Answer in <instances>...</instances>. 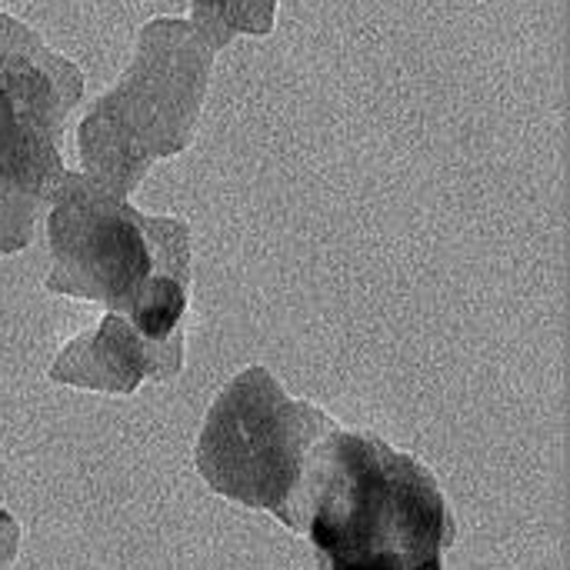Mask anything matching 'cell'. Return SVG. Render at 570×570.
I'll return each instance as SVG.
<instances>
[{
    "mask_svg": "<svg viewBox=\"0 0 570 570\" xmlns=\"http://www.w3.org/2000/svg\"><path fill=\"white\" fill-rule=\"evenodd\" d=\"M40 207H47L37 197H10L0 200V257L7 254H20L23 247H30L33 234H37V214Z\"/></svg>",
    "mask_w": 570,
    "mask_h": 570,
    "instance_id": "9",
    "label": "cell"
},
{
    "mask_svg": "<svg viewBox=\"0 0 570 570\" xmlns=\"http://www.w3.org/2000/svg\"><path fill=\"white\" fill-rule=\"evenodd\" d=\"M287 531L311 541L321 570L424 568L444 561L458 541V521L431 468L377 434L344 428L314 448Z\"/></svg>",
    "mask_w": 570,
    "mask_h": 570,
    "instance_id": "1",
    "label": "cell"
},
{
    "mask_svg": "<svg viewBox=\"0 0 570 570\" xmlns=\"http://www.w3.org/2000/svg\"><path fill=\"white\" fill-rule=\"evenodd\" d=\"M210 60L214 50L190 20H150L124 80L97 97L77 127L80 170L130 197L154 160L187 150L197 134Z\"/></svg>",
    "mask_w": 570,
    "mask_h": 570,
    "instance_id": "3",
    "label": "cell"
},
{
    "mask_svg": "<svg viewBox=\"0 0 570 570\" xmlns=\"http://www.w3.org/2000/svg\"><path fill=\"white\" fill-rule=\"evenodd\" d=\"M0 87L53 137H63L83 94L77 63L53 53L23 20L0 13Z\"/></svg>",
    "mask_w": 570,
    "mask_h": 570,
    "instance_id": "6",
    "label": "cell"
},
{
    "mask_svg": "<svg viewBox=\"0 0 570 570\" xmlns=\"http://www.w3.org/2000/svg\"><path fill=\"white\" fill-rule=\"evenodd\" d=\"M277 0H190V27L217 53L237 33H271Z\"/></svg>",
    "mask_w": 570,
    "mask_h": 570,
    "instance_id": "8",
    "label": "cell"
},
{
    "mask_svg": "<svg viewBox=\"0 0 570 570\" xmlns=\"http://www.w3.org/2000/svg\"><path fill=\"white\" fill-rule=\"evenodd\" d=\"M331 570H407V568H387V564H347V568H331ZM411 570H444V561H431L424 568H411Z\"/></svg>",
    "mask_w": 570,
    "mask_h": 570,
    "instance_id": "11",
    "label": "cell"
},
{
    "mask_svg": "<svg viewBox=\"0 0 570 570\" xmlns=\"http://www.w3.org/2000/svg\"><path fill=\"white\" fill-rule=\"evenodd\" d=\"M67 167L60 137L37 124L3 87H0V200L37 197L50 204Z\"/></svg>",
    "mask_w": 570,
    "mask_h": 570,
    "instance_id": "7",
    "label": "cell"
},
{
    "mask_svg": "<svg viewBox=\"0 0 570 570\" xmlns=\"http://www.w3.org/2000/svg\"><path fill=\"white\" fill-rule=\"evenodd\" d=\"M20 551V524L10 511L0 508V570L13 568Z\"/></svg>",
    "mask_w": 570,
    "mask_h": 570,
    "instance_id": "10",
    "label": "cell"
},
{
    "mask_svg": "<svg viewBox=\"0 0 570 570\" xmlns=\"http://www.w3.org/2000/svg\"><path fill=\"white\" fill-rule=\"evenodd\" d=\"M47 207L50 294L124 314L150 341L184 331L194 284L184 220L147 217L83 170H67Z\"/></svg>",
    "mask_w": 570,
    "mask_h": 570,
    "instance_id": "2",
    "label": "cell"
},
{
    "mask_svg": "<svg viewBox=\"0 0 570 570\" xmlns=\"http://www.w3.org/2000/svg\"><path fill=\"white\" fill-rule=\"evenodd\" d=\"M184 371V331L167 341L144 337L124 314L104 311L50 364L53 384L130 397L147 381H174Z\"/></svg>",
    "mask_w": 570,
    "mask_h": 570,
    "instance_id": "5",
    "label": "cell"
},
{
    "mask_svg": "<svg viewBox=\"0 0 570 570\" xmlns=\"http://www.w3.org/2000/svg\"><path fill=\"white\" fill-rule=\"evenodd\" d=\"M334 428L341 424L327 411L291 397L267 367L254 364L214 397L194 464L214 494L291 528L307 461Z\"/></svg>",
    "mask_w": 570,
    "mask_h": 570,
    "instance_id": "4",
    "label": "cell"
}]
</instances>
